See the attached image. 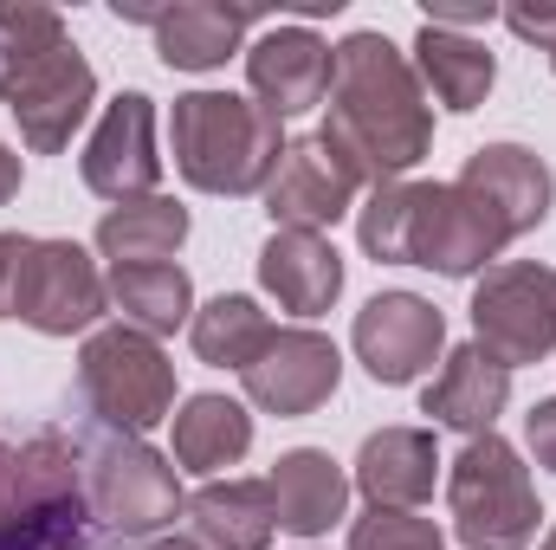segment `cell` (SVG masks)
Segmentation results:
<instances>
[{
  "mask_svg": "<svg viewBox=\"0 0 556 550\" xmlns=\"http://www.w3.org/2000/svg\"><path fill=\"white\" fill-rule=\"evenodd\" d=\"M317 142L343 162L356 188L408 182V168L433 149V104L395 39L350 33L343 46H330V117Z\"/></svg>",
  "mask_w": 556,
  "mask_h": 550,
  "instance_id": "obj_1",
  "label": "cell"
},
{
  "mask_svg": "<svg viewBox=\"0 0 556 550\" xmlns=\"http://www.w3.org/2000/svg\"><path fill=\"white\" fill-rule=\"evenodd\" d=\"M0 550H104L78 473V434L0 427Z\"/></svg>",
  "mask_w": 556,
  "mask_h": 550,
  "instance_id": "obj_2",
  "label": "cell"
},
{
  "mask_svg": "<svg viewBox=\"0 0 556 550\" xmlns=\"http://www.w3.org/2000/svg\"><path fill=\"white\" fill-rule=\"evenodd\" d=\"M168 149L188 188L201 195H266L285 162V130L266 104L233 98V91H188L175 98L168 117Z\"/></svg>",
  "mask_w": 556,
  "mask_h": 550,
  "instance_id": "obj_3",
  "label": "cell"
},
{
  "mask_svg": "<svg viewBox=\"0 0 556 550\" xmlns=\"http://www.w3.org/2000/svg\"><path fill=\"white\" fill-rule=\"evenodd\" d=\"M72 434H78V473H85L91 525L104 545H155L188 512L175 460L155 453L142 434H111L98 421H85Z\"/></svg>",
  "mask_w": 556,
  "mask_h": 550,
  "instance_id": "obj_4",
  "label": "cell"
},
{
  "mask_svg": "<svg viewBox=\"0 0 556 550\" xmlns=\"http://www.w3.org/2000/svg\"><path fill=\"white\" fill-rule=\"evenodd\" d=\"M446 505H453V532L466 550H525L538 538V486L525 453L505 434H472L446 473Z\"/></svg>",
  "mask_w": 556,
  "mask_h": 550,
  "instance_id": "obj_5",
  "label": "cell"
},
{
  "mask_svg": "<svg viewBox=\"0 0 556 550\" xmlns=\"http://www.w3.org/2000/svg\"><path fill=\"white\" fill-rule=\"evenodd\" d=\"M78 402L111 434H149L175 414V363L155 337L130 324H104L78 350Z\"/></svg>",
  "mask_w": 556,
  "mask_h": 550,
  "instance_id": "obj_6",
  "label": "cell"
},
{
  "mask_svg": "<svg viewBox=\"0 0 556 550\" xmlns=\"http://www.w3.org/2000/svg\"><path fill=\"white\" fill-rule=\"evenodd\" d=\"M0 104L20 124V142L33 155H59L98 104V72L72 33H52V39L0 59Z\"/></svg>",
  "mask_w": 556,
  "mask_h": 550,
  "instance_id": "obj_7",
  "label": "cell"
},
{
  "mask_svg": "<svg viewBox=\"0 0 556 550\" xmlns=\"http://www.w3.org/2000/svg\"><path fill=\"white\" fill-rule=\"evenodd\" d=\"M472 343L505 363V370H525V363H544L556 350V273L538 260H505L479 278L472 291Z\"/></svg>",
  "mask_w": 556,
  "mask_h": 550,
  "instance_id": "obj_8",
  "label": "cell"
},
{
  "mask_svg": "<svg viewBox=\"0 0 556 550\" xmlns=\"http://www.w3.org/2000/svg\"><path fill=\"white\" fill-rule=\"evenodd\" d=\"M511 247L505 221L466 188V182H415V221H408V266L440 278L492 273V260Z\"/></svg>",
  "mask_w": 556,
  "mask_h": 550,
  "instance_id": "obj_9",
  "label": "cell"
},
{
  "mask_svg": "<svg viewBox=\"0 0 556 550\" xmlns=\"http://www.w3.org/2000/svg\"><path fill=\"white\" fill-rule=\"evenodd\" d=\"M111 291L98 260L78 240H33L20 260V291H13V324L39 337H78L104 317Z\"/></svg>",
  "mask_w": 556,
  "mask_h": 550,
  "instance_id": "obj_10",
  "label": "cell"
},
{
  "mask_svg": "<svg viewBox=\"0 0 556 550\" xmlns=\"http://www.w3.org/2000/svg\"><path fill=\"white\" fill-rule=\"evenodd\" d=\"M356 363L382 383V389H408L415 376L433 370V357L446 350V317L420 298V291H376L356 311Z\"/></svg>",
  "mask_w": 556,
  "mask_h": 550,
  "instance_id": "obj_11",
  "label": "cell"
},
{
  "mask_svg": "<svg viewBox=\"0 0 556 550\" xmlns=\"http://www.w3.org/2000/svg\"><path fill=\"white\" fill-rule=\"evenodd\" d=\"M240 383H247L253 409L278 414V421H298V414H317L330 396H337L343 357H337V343H330L324 330L285 324V330L266 337V350L240 370Z\"/></svg>",
  "mask_w": 556,
  "mask_h": 550,
  "instance_id": "obj_12",
  "label": "cell"
},
{
  "mask_svg": "<svg viewBox=\"0 0 556 550\" xmlns=\"http://www.w3.org/2000/svg\"><path fill=\"white\" fill-rule=\"evenodd\" d=\"M78 175H85L91 195H104V201H117V208L155 195V182H162V149H155V104H149L142 91H124V98L98 117V130H91L85 155H78Z\"/></svg>",
  "mask_w": 556,
  "mask_h": 550,
  "instance_id": "obj_13",
  "label": "cell"
},
{
  "mask_svg": "<svg viewBox=\"0 0 556 550\" xmlns=\"http://www.w3.org/2000/svg\"><path fill=\"white\" fill-rule=\"evenodd\" d=\"M117 20H142L155 33V59L168 72H214L227 65V52H240L247 26L260 20V7H227V0H175V7H124Z\"/></svg>",
  "mask_w": 556,
  "mask_h": 550,
  "instance_id": "obj_14",
  "label": "cell"
},
{
  "mask_svg": "<svg viewBox=\"0 0 556 550\" xmlns=\"http://www.w3.org/2000/svg\"><path fill=\"white\" fill-rule=\"evenodd\" d=\"M459 182L505 221L511 240H525V234H538L551 221L556 175H551V162L538 149H525V142H485V149H472L466 168H459Z\"/></svg>",
  "mask_w": 556,
  "mask_h": 550,
  "instance_id": "obj_15",
  "label": "cell"
},
{
  "mask_svg": "<svg viewBox=\"0 0 556 550\" xmlns=\"http://www.w3.org/2000/svg\"><path fill=\"white\" fill-rule=\"evenodd\" d=\"M247 78H253V98L273 111L278 124L304 117L311 104L330 98V46L311 26H273L266 39H253Z\"/></svg>",
  "mask_w": 556,
  "mask_h": 550,
  "instance_id": "obj_16",
  "label": "cell"
},
{
  "mask_svg": "<svg viewBox=\"0 0 556 550\" xmlns=\"http://www.w3.org/2000/svg\"><path fill=\"white\" fill-rule=\"evenodd\" d=\"M350 208H356V182L343 175V162H337L317 137L285 142V162H278L273 188H266V214H273V227L324 234V227H337Z\"/></svg>",
  "mask_w": 556,
  "mask_h": 550,
  "instance_id": "obj_17",
  "label": "cell"
},
{
  "mask_svg": "<svg viewBox=\"0 0 556 550\" xmlns=\"http://www.w3.org/2000/svg\"><path fill=\"white\" fill-rule=\"evenodd\" d=\"M260 285L273 291L291 317H324L343 298V253L324 234L273 227V240L260 247Z\"/></svg>",
  "mask_w": 556,
  "mask_h": 550,
  "instance_id": "obj_18",
  "label": "cell"
},
{
  "mask_svg": "<svg viewBox=\"0 0 556 550\" xmlns=\"http://www.w3.org/2000/svg\"><path fill=\"white\" fill-rule=\"evenodd\" d=\"M440 479V447L427 427H376L356 453V486L376 512H415Z\"/></svg>",
  "mask_w": 556,
  "mask_h": 550,
  "instance_id": "obj_19",
  "label": "cell"
},
{
  "mask_svg": "<svg viewBox=\"0 0 556 550\" xmlns=\"http://www.w3.org/2000/svg\"><path fill=\"white\" fill-rule=\"evenodd\" d=\"M266 486H273V505H278V532H291V538H324L350 505V473L324 447L278 453Z\"/></svg>",
  "mask_w": 556,
  "mask_h": 550,
  "instance_id": "obj_20",
  "label": "cell"
},
{
  "mask_svg": "<svg viewBox=\"0 0 556 550\" xmlns=\"http://www.w3.org/2000/svg\"><path fill=\"white\" fill-rule=\"evenodd\" d=\"M505 402H511V370L492 363L479 343H459V350L440 363V376L427 383L420 414H433L440 427H459V434L472 440V434H492V421L505 414Z\"/></svg>",
  "mask_w": 556,
  "mask_h": 550,
  "instance_id": "obj_21",
  "label": "cell"
},
{
  "mask_svg": "<svg viewBox=\"0 0 556 550\" xmlns=\"http://www.w3.org/2000/svg\"><path fill=\"white\" fill-rule=\"evenodd\" d=\"M181 518L194 525V545L207 550H266L278 532V505L266 479H207Z\"/></svg>",
  "mask_w": 556,
  "mask_h": 550,
  "instance_id": "obj_22",
  "label": "cell"
},
{
  "mask_svg": "<svg viewBox=\"0 0 556 550\" xmlns=\"http://www.w3.org/2000/svg\"><path fill=\"white\" fill-rule=\"evenodd\" d=\"M415 78L420 91H433L453 117L479 111L498 85V59L485 52V39L472 33H446V26H420L415 33Z\"/></svg>",
  "mask_w": 556,
  "mask_h": 550,
  "instance_id": "obj_23",
  "label": "cell"
},
{
  "mask_svg": "<svg viewBox=\"0 0 556 550\" xmlns=\"http://www.w3.org/2000/svg\"><path fill=\"white\" fill-rule=\"evenodd\" d=\"M175 421V466L181 473H220V466H240L247 447H253V414L240 409L233 396H188Z\"/></svg>",
  "mask_w": 556,
  "mask_h": 550,
  "instance_id": "obj_24",
  "label": "cell"
},
{
  "mask_svg": "<svg viewBox=\"0 0 556 550\" xmlns=\"http://www.w3.org/2000/svg\"><path fill=\"white\" fill-rule=\"evenodd\" d=\"M188 208L168 201V195H142V201H124L98 221V253L111 266H168V253L188 240Z\"/></svg>",
  "mask_w": 556,
  "mask_h": 550,
  "instance_id": "obj_25",
  "label": "cell"
},
{
  "mask_svg": "<svg viewBox=\"0 0 556 550\" xmlns=\"http://www.w3.org/2000/svg\"><path fill=\"white\" fill-rule=\"evenodd\" d=\"M104 291L142 337H175L181 324H194V278L181 266H117L104 278Z\"/></svg>",
  "mask_w": 556,
  "mask_h": 550,
  "instance_id": "obj_26",
  "label": "cell"
},
{
  "mask_svg": "<svg viewBox=\"0 0 556 550\" xmlns=\"http://www.w3.org/2000/svg\"><path fill=\"white\" fill-rule=\"evenodd\" d=\"M278 324L253 304V298H240V291H220L214 304H201L194 311V324H188V337H194V357L201 363H214V370H247L260 350H266V337H273Z\"/></svg>",
  "mask_w": 556,
  "mask_h": 550,
  "instance_id": "obj_27",
  "label": "cell"
},
{
  "mask_svg": "<svg viewBox=\"0 0 556 550\" xmlns=\"http://www.w3.org/2000/svg\"><path fill=\"white\" fill-rule=\"evenodd\" d=\"M350 550H446L440 538V525L433 518H420V512H363L356 525H350Z\"/></svg>",
  "mask_w": 556,
  "mask_h": 550,
  "instance_id": "obj_28",
  "label": "cell"
},
{
  "mask_svg": "<svg viewBox=\"0 0 556 550\" xmlns=\"http://www.w3.org/2000/svg\"><path fill=\"white\" fill-rule=\"evenodd\" d=\"M52 33H65V13H52V7H39V0H0V59L39 46V39H52Z\"/></svg>",
  "mask_w": 556,
  "mask_h": 550,
  "instance_id": "obj_29",
  "label": "cell"
},
{
  "mask_svg": "<svg viewBox=\"0 0 556 550\" xmlns=\"http://www.w3.org/2000/svg\"><path fill=\"white\" fill-rule=\"evenodd\" d=\"M26 247H33V234H0V317H13V291H20Z\"/></svg>",
  "mask_w": 556,
  "mask_h": 550,
  "instance_id": "obj_30",
  "label": "cell"
},
{
  "mask_svg": "<svg viewBox=\"0 0 556 550\" xmlns=\"http://www.w3.org/2000/svg\"><path fill=\"white\" fill-rule=\"evenodd\" d=\"M525 440H531L538 466H551V473H556V396H551V402H538V409L525 414Z\"/></svg>",
  "mask_w": 556,
  "mask_h": 550,
  "instance_id": "obj_31",
  "label": "cell"
},
{
  "mask_svg": "<svg viewBox=\"0 0 556 550\" xmlns=\"http://www.w3.org/2000/svg\"><path fill=\"white\" fill-rule=\"evenodd\" d=\"M505 26H511L518 39H538L544 52L556 46V7H511V13H505Z\"/></svg>",
  "mask_w": 556,
  "mask_h": 550,
  "instance_id": "obj_32",
  "label": "cell"
},
{
  "mask_svg": "<svg viewBox=\"0 0 556 550\" xmlns=\"http://www.w3.org/2000/svg\"><path fill=\"white\" fill-rule=\"evenodd\" d=\"M20 182H26V168H20V155H13V149L0 142V208H7L13 195H20Z\"/></svg>",
  "mask_w": 556,
  "mask_h": 550,
  "instance_id": "obj_33",
  "label": "cell"
},
{
  "mask_svg": "<svg viewBox=\"0 0 556 550\" xmlns=\"http://www.w3.org/2000/svg\"><path fill=\"white\" fill-rule=\"evenodd\" d=\"M149 550H207V545H194V538H155Z\"/></svg>",
  "mask_w": 556,
  "mask_h": 550,
  "instance_id": "obj_34",
  "label": "cell"
},
{
  "mask_svg": "<svg viewBox=\"0 0 556 550\" xmlns=\"http://www.w3.org/2000/svg\"><path fill=\"white\" fill-rule=\"evenodd\" d=\"M544 550H556V525H551V538H544Z\"/></svg>",
  "mask_w": 556,
  "mask_h": 550,
  "instance_id": "obj_35",
  "label": "cell"
},
{
  "mask_svg": "<svg viewBox=\"0 0 556 550\" xmlns=\"http://www.w3.org/2000/svg\"><path fill=\"white\" fill-rule=\"evenodd\" d=\"M551 65H556V46H551Z\"/></svg>",
  "mask_w": 556,
  "mask_h": 550,
  "instance_id": "obj_36",
  "label": "cell"
}]
</instances>
